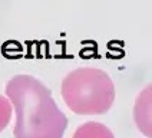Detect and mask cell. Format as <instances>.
<instances>
[{"label": "cell", "instance_id": "cell-3", "mask_svg": "<svg viewBox=\"0 0 152 138\" xmlns=\"http://www.w3.org/2000/svg\"><path fill=\"white\" fill-rule=\"evenodd\" d=\"M72 138H115L112 131L101 122L89 121L79 125Z\"/></svg>", "mask_w": 152, "mask_h": 138}, {"label": "cell", "instance_id": "cell-1", "mask_svg": "<svg viewBox=\"0 0 152 138\" xmlns=\"http://www.w3.org/2000/svg\"><path fill=\"white\" fill-rule=\"evenodd\" d=\"M16 111L15 138H63L68 118L58 108L50 89L34 76L16 75L6 85Z\"/></svg>", "mask_w": 152, "mask_h": 138}, {"label": "cell", "instance_id": "cell-4", "mask_svg": "<svg viewBox=\"0 0 152 138\" xmlns=\"http://www.w3.org/2000/svg\"><path fill=\"white\" fill-rule=\"evenodd\" d=\"M12 104L6 96L0 95V132L7 127V124L10 122L12 118Z\"/></svg>", "mask_w": 152, "mask_h": 138}, {"label": "cell", "instance_id": "cell-2", "mask_svg": "<svg viewBox=\"0 0 152 138\" xmlns=\"http://www.w3.org/2000/svg\"><path fill=\"white\" fill-rule=\"evenodd\" d=\"M62 96L70 111L79 115L105 114L115 99L110 76L98 68H77L62 82Z\"/></svg>", "mask_w": 152, "mask_h": 138}]
</instances>
